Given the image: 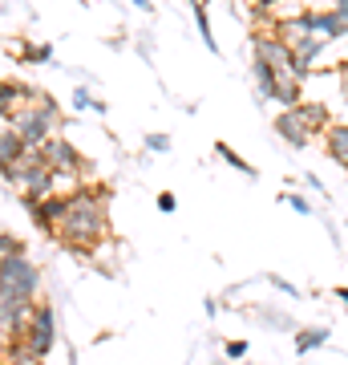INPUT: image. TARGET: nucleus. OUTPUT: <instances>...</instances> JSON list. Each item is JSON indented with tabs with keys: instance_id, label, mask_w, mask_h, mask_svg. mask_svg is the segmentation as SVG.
Instances as JSON below:
<instances>
[{
	"instance_id": "18",
	"label": "nucleus",
	"mask_w": 348,
	"mask_h": 365,
	"mask_svg": "<svg viewBox=\"0 0 348 365\" xmlns=\"http://www.w3.org/2000/svg\"><path fill=\"white\" fill-rule=\"evenodd\" d=\"M146 146L150 150H170V138L167 134H146Z\"/></svg>"
},
{
	"instance_id": "9",
	"label": "nucleus",
	"mask_w": 348,
	"mask_h": 365,
	"mask_svg": "<svg viewBox=\"0 0 348 365\" xmlns=\"http://www.w3.org/2000/svg\"><path fill=\"white\" fill-rule=\"evenodd\" d=\"M320 138H324V155L348 170V122H332Z\"/></svg>"
},
{
	"instance_id": "13",
	"label": "nucleus",
	"mask_w": 348,
	"mask_h": 365,
	"mask_svg": "<svg viewBox=\"0 0 348 365\" xmlns=\"http://www.w3.org/2000/svg\"><path fill=\"white\" fill-rule=\"evenodd\" d=\"M324 341H328V329H324V325H316V329H296V353L320 349Z\"/></svg>"
},
{
	"instance_id": "2",
	"label": "nucleus",
	"mask_w": 348,
	"mask_h": 365,
	"mask_svg": "<svg viewBox=\"0 0 348 365\" xmlns=\"http://www.w3.org/2000/svg\"><path fill=\"white\" fill-rule=\"evenodd\" d=\"M57 122H61V110H57L45 93H41L28 110H21V114L9 118V126L21 134V143L25 146H45L53 138V130H57Z\"/></svg>"
},
{
	"instance_id": "4",
	"label": "nucleus",
	"mask_w": 348,
	"mask_h": 365,
	"mask_svg": "<svg viewBox=\"0 0 348 365\" xmlns=\"http://www.w3.org/2000/svg\"><path fill=\"white\" fill-rule=\"evenodd\" d=\"M21 341H25L33 353H41V357L53 349V341H57V321H53L49 304H37V309H33V321H28V329H25Z\"/></svg>"
},
{
	"instance_id": "6",
	"label": "nucleus",
	"mask_w": 348,
	"mask_h": 365,
	"mask_svg": "<svg viewBox=\"0 0 348 365\" xmlns=\"http://www.w3.org/2000/svg\"><path fill=\"white\" fill-rule=\"evenodd\" d=\"M271 126H275V134H280V138H284V143L292 146V150H304V146H308L312 138H316V134H312L308 126H304V122L296 118V110H280Z\"/></svg>"
},
{
	"instance_id": "23",
	"label": "nucleus",
	"mask_w": 348,
	"mask_h": 365,
	"mask_svg": "<svg viewBox=\"0 0 348 365\" xmlns=\"http://www.w3.org/2000/svg\"><path fill=\"white\" fill-rule=\"evenodd\" d=\"M259 9H263V13H268V9H275V4H280V0H255Z\"/></svg>"
},
{
	"instance_id": "27",
	"label": "nucleus",
	"mask_w": 348,
	"mask_h": 365,
	"mask_svg": "<svg viewBox=\"0 0 348 365\" xmlns=\"http://www.w3.org/2000/svg\"><path fill=\"white\" fill-rule=\"evenodd\" d=\"M344 227H348V223H344Z\"/></svg>"
},
{
	"instance_id": "19",
	"label": "nucleus",
	"mask_w": 348,
	"mask_h": 365,
	"mask_svg": "<svg viewBox=\"0 0 348 365\" xmlns=\"http://www.w3.org/2000/svg\"><path fill=\"white\" fill-rule=\"evenodd\" d=\"M174 207H179V199L170 195V191H162V195H158V211H167V215H170Z\"/></svg>"
},
{
	"instance_id": "1",
	"label": "nucleus",
	"mask_w": 348,
	"mask_h": 365,
	"mask_svg": "<svg viewBox=\"0 0 348 365\" xmlns=\"http://www.w3.org/2000/svg\"><path fill=\"white\" fill-rule=\"evenodd\" d=\"M105 232H110L105 187H81L78 195H69V207H65L61 223L53 227V235L73 252H93L105 240Z\"/></svg>"
},
{
	"instance_id": "25",
	"label": "nucleus",
	"mask_w": 348,
	"mask_h": 365,
	"mask_svg": "<svg viewBox=\"0 0 348 365\" xmlns=\"http://www.w3.org/2000/svg\"><path fill=\"white\" fill-rule=\"evenodd\" d=\"M336 297H340V304H348V288H340V292H336Z\"/></svg>"
},
{
	"instance_id": "3",
	"label": "nucleus",
	"mask_w": 348,
	"mask_h": 365,
	"mask_svg": "<svg viewBox=\"0 0 348 365\" xmlns=\"http://www.w3.org/2000/svg\"><path fill=\"white\" fill-rule=\"evenodd\" d=\"M0 288L9 292V297L16 300H37V288H41V272H37V264L28 260L25 252H13V256H4L0 260Z\"/></svg>"
},
{
	"instance_id": "15",
	"label": "nucleus",
	"mask_w": 348,
	"mask_h": 365,
	"mask_svg": "<svg viewBox=\"0 0 348 365\" xmlns=\"http://www.w3.org/2000/svg\"><path fill=\"white\" fill-rule=\"evenodd\" d=\"M194 25H199V37L206 41V49L219 53V45H215V33H211V21H206V4H194Z\"/></svg>"
},
{
	"instance_id": "8",
	"label": "nucleus",
	"mask_w": 348,
	"mask_h": 365,
	"mask_svg": "<svg viewBox=\"0 0 348 365\" xmlns=\"http://www.w3.org/2000/svg\"><path fill=\"white\" fill-rule=\"evenodd\" d=\"M41 150H45V163L53 170H85V158L78 155V146L65 143V138H49Z\"/></svg>"
},
{
	"instance_id": "21",
	"label": "nucleus",
	"mask_w": 348,
	"mask_h": 365,
	"mask_svg": "<svg viewBox=\"0 0 348 365\" xmlns=\"http://www.w3.org/2000/svg\"><path fill=\"white\" fill-rule=\"evenodd\" d=\"M223 349H227V357H243V353H247V345H243V341H227Z\"/></svg>"
},
{
	"instance_id": "16",
	"label": "nucleus",
	"mask_w": 348,
	"mask_h": 365,
	"mask_svg": "<svg viewBox=\"0 0 348 365\" xmlns=\"http://www.w3.org/2000/svg\"><path fill=\"white\" fill-rule=\"evenodd\" d=\"M16 57L28 61V66H45V61L53 57V49H49V45H25V53H16Z\"/></svg>"
},
{
	"instance_id": "24",
	"label": "nucleus",
	"mask_w": 348,
	"mask_h": 365,
	"mask_svg": "<svg viewBox=\"0 0 348 365\" xmlns=\"http://www.w3.org/2000/svg\"><path fill=\"white\" fill-rule=\"evenodd\" d=\"M332 9H340V13H348V0H332Z\"/></svg>"
},
{
	"instance_id": "7",
	"label": "nucleus",
	"mask_w": 348,
	"mask_h": 365,
	"mask_svg": "<svg viewBox=\"0 0 348 365\" xmlns=\"http://www.w3.org/2000/svg\"><path fill=\"white\" fill-rule=\"evenodd\" d=\"M308 29L324 41H336V37H348V13L340 9H320V13H308Z\"/></svg>"
},
{
	"instance_id": "14",
	"label": "nucleus",
	"mask_w": 348,
	"mask_h": 365,
	"mask_svg": "<svg viewBox=\"0 0 348 365\" xmlns=\"http://www.w3.org/2000/svg\"><path fill=\"white\" fill-rule=\"evenodd\" d=\"M215 150H219V158H223V163H227V167H235V170H239V175H247V179H255V167H251L247 158H239V155H235V150H231V146H227V143H219V146H215Z\"/></svg>"
},
{
	"instance_id": "5",
	"label": "nucleus",
	"mask_w": 348,
	"mask_h": 365,
	"mask_svg": "<svg viewBox=\"0 0 348 365\" xmlns=\"http://www.w3.org/2000/svg\"><path fill=\"white\" fill-rule=\"evenodd\" d=\"M37 98H41V93L33 90V86H25V81H0V114H4V118L28 110Z\"/></svg>"
},
{
	"instance_id": "11",
	"label": "nucleus",
	"mask_w": 348,
	"mask_h": 365,
	"mask_svg": "<svg viewBox=\"0 0 348 365\" xmlns=\"http://www.w3.org/2000/svg\"><path fill=\"white\" fill-rule=\"evenodd\" d=\"M21 150H25L21 134H16L13 126H0V170H4V167H13L16 158H21Z\"/></svg>"
},
{
	"instance_id": "17",
	"label": "nucleus",
	"mask_w": 348,
	"mask_h": 365,
	"mask_svg": "<svg viewBox=\"0 0 348 365\" xmlns=\"http://www.w3.org/2000/svg\"><path fill=\"white\" fill-rule=\"evenodd\" d=\"M284 203H288V207H296L300 215H312V203L304 195H284Z\"/></svg>"
},
{
	"instance_id": "10",
	"label": "nucleus",
	"mask_w": 348,
	"mask_h": 365,
	"mask_svg": "<svg viewBox=\"0 0 348 365\" xmlns=\"http://www.w3.org/2000/svg\"><path fill=\"white\" fill-rule=\"evenodd\" d=\"M292 110H296V118L312 134H324L328 126H332V110H328L324 102H300V106H292Z\"/></svg>"
},
{
	"instance_id": "26",
	"label": "nucleus",
	"mask_w": 348,
	"mask_h": 365,
	"mask_svg": "<svg viewBox=\"0 0 348 365\" xmlns=\"http://www.w3.org/2000/svg\"><path fill=\"white\" fill-rule=\"evenodd\" d=\"M0 345H4V341H0ZM0 365H4V357H0Z\"/></svg>"
},
{
	"instance_id": "22",
	"label": "nucleus",
	"mask_w": 348,
	"mask_h": 365,
	"mask_svg": "<svg viewBox=\"0 0 348 365\" xmlns=\"http://www.w3.org/2000/svg\"><path fill=\"white\" fill-rule=\"evenodd\" d=\"M134 9H142V13H150V0H130Z\"/></svg>"
},
{
	"instance_id": "12",
	"label": "nucleus",
	"mask_w": 348,
	"mask_h": 365,
	"mask_svg": "<svg viewBox=\"0 0 348 365\" xmlns=\"http://www.w3.org/2000/svg\"><path fill=\"white\" fill-rule=\"evenodd\" d=\"M41 361H45V357H41V353H33L25 341H13V345L4 349V365H41Z\"/></svg>"
},
{
	"instance_id": "20",
	"label": "nucleus",
	"mask_w": 348,
	"mask_h": 365,
	"mask_svg": "<svg viewBox=\"0 0 348 365\" xmlns=\"http://www.w3.org/2000/svg\"><path fill=\"white\" fill-rule=\"evenodd\" d=\"M73 106H78V110H85V106H97V102L90 98V90H78V93H73Z\"/></svg>"
}]
</instances>
